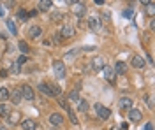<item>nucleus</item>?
Listing matches in <instances>:
<instances>
[{
    "label": "nucleus",
    "mask_w": 155,
    "mask_h": 130,
    "mask_svg": "<svg viewBox=\"0 0 155 130\" xmlns=\"http://www.w3.org/2000/svg\"><path fill=\"white\" fill-rule=\"evenodd\" d=\"M7 76V70H0V77H6Z\"/></svg>",
    "instance_id": "36"
},
{
    "label": "nucleus",
    "mask_w": 155,
    "mask_h": 130,
    "mask_svg": "<svg viewBox=\"0 0 155 130\" xmlns=\"http://www.w3.org/2000/svg\"><path fill=\"white\" fill-rule=\"evenodd\" d=\"M18 18H19L21 21H27V19H28V14H27L23 9H19V11H18Z\"/></svg>",
    "instance_id": "27"
},
{
    "label": "nucleus",
    "mask_w": 155,
    "mask_h": 130,
    "mask_svg": "<svg viewBox=\"0 0 155 130\" xmlns=\"http://www.w3.org/2000/svg\"><path fill=\"white\" fill-rule=\"evenodd\" d=\"M25 62H27V56H25V55H23V56H19V58H18V65H23Z\"/></svg>",
    "instance_id": "33"
},
{
    "label": "nucleus",
    "mask_w": 155,
    "mask_h": 130,
    "mask_svg": "<svg viewBox=\"0 0 155 130\" xmlns=\"http://www.w3.org/2000/svg\"><path fill=\"white\" fill-rule=\"evenodd\" d=\"M88 27H90L92 30H99V27H101V21H99L95 16H92V18H88Z\"/></svg>",
    "instance_id": "15"
},
{
    "label": "nucleus",
    "mask_w": 155,
    "mask_h": 130,
    "mask_svg": "<svg viewBox=\"0 0 155 130\" xmlns=\"http://www.w3.org/2000/svg\"><path fill=\"white\" fill-rule=\"evenodd\" d=\"M50 123H51V125H62V123H63V116L58 114V113H53V114L50 116Z\"/></svg>",
    "instance_id": "12"
},
{
    "label": "nucleus",
    "mask_w": 155,
    "mask_h": 130,
    "mask_svg": "<svg viewBox=\"0 0 155 130\" xmlns=\"http://www.w3.org/2000/svg\"><path fill=\"white\" fill-rule=\"evenodd\" d=\"M9 99V90L7 88H0V102H4Z\"/></svg>",
    "instance_id": "25"
},
{
    "label": "nucleus",
    "mask_w": 155,
    "mask_h": 130,
    "mask_svg": "<svg viewBox=\"0 0 155 130\" xmlns=\"http://www.w3.org/2000/svg\"><path fill=\"white\" fill-rule=\"evenodd\" d=\"M6 23H7V28H9V32H11L12 35H16V34H18V28H16V25H14V21H12V19H7Z\"/></svg>",
    "instance_id": "21"
},
{
    "label": "nucleus",
    "mask_w": 155,
    "mask_h": 130,
    "mask_svg": "<svg viewBox=\"0 0 155 130\" xmlns=\"http://www.w3.org/2000/svg\"><path fill=\"white\" fill-rule=\"evenodd\" d=\"M19 92H21V99H25V100H34L35 99V92H34V88L30 84H23Z\"/></svg>",
    "instance_id": "2"
},
{
    "label": "nucleus",
    "mask_w": 155,
    "mask_h": 130,
    "mask_svg": "<svg viewBox=\"0 0 155 130\" xmlns=\"http://www.w3.org/2000/svg\"><path fill=\"white\" fill-rule=\"evenodd\" d=\"M95 107V113H97V116L101 118V120H107L109 116H111V111L107 109L106 105H101V104H95L94 105Z\"/></svg>",
    "instance_id": "3"
},
{
    "label": "nucleus",
    "mask_w": 155,
    "mask_h": 130,
    "mask_svg": "<svg viewBox=\"0 0 155 130\" xmlns=\"http://www.w3.org/2000/svg\"><path fill=\"white\" fill-rule=\"evenodd\" d=\"M50 90H51V97H62V88L56 84H50Z\"/></svg>",
    "instance_id": "18"
},
{
    "label": "nucleus",
    "mask_w": 155,
    "mask_h": 130,
    "mask_svg": "<svg viewBox=\"0 0 155 130\" xmlns=\"http://www.w3.org/2000/svg\"><path fill=\"white\" fill-rule=\"evenodd\" d=\"M92 65H94V69H95V70H99V69H102V67H104V60H102L101 56H97V58H94Z\"/></svg>",
    "instance_id": "20"
},
{
    "label": "nucleus",
    "mask_w": 155,
    "mask_h": 130,
    "mask_svg": "<svg viewBox=\"0 0 155 130\" xmlns=\"http://www.w3.org/2000/svg\"><path fill=\"white\" fill-rule=\"evenodd\" d=\"M62 18H63V16H62L60 12H55V14L51 16V19H53V21H56V19H62Z\"/></svg>",
    "instance_id": "32"
},
{
    "label": "nucleus",
    "mask_w": 155,
    "mask_h": 130,
    "mask_svg": "<svg viewBox=\"0 0 155 130\" xmlns=\"http://www.w3.org/2000/svg\"><path fill=\"white\" fill-rule=\"evenodd\" d=\"M69 120H71V121H72L74 125H78V123H79V121H78V118H76V114H74V113H72L71 109H69Z\"/></svg>",
    "instance_id": "28"
},
{
    "label": "nucleus",
    "mask_w": 155,
    "mask_h": 130,
    "mask_svg": "<svg viewBox=\"0 0 155 130\" xmlns=\"http://www.w3.org/2000/svg\"><path fill=\"white\" fill-rule=\"evenodd\" d=\"M9 99L12 100L14 105H18L19 100H21V92H19V90H12V92H9Z\"/></svg>",
    "instance_id": "11"
},
{
    "label": "nucleus",
    "mask_w": 155,
    "mask_h": 130,
    "mask_svg": "<svg viewBox=\"0 0 155 130\" xmlns=\"http://www.w3.org/2000/svg\"><path fill=\"white\" fill-rule=\"evenodd\" d=\"M41 34H42V28H41V27H30V30H28V35H30L32 39H37Z\"/></svg>",
    "instance_id": "16"
},
{
    "label": "nucleus",
    "mask_w": 155,
    "mask_h": 130,
    "mask_svg": "<svg viewBox=\"0 0 155 130\" xmlns=\"http://www.w3.org/2000/svg\"><path fill=\"white\" fill-rule=\"evenodd\" d=\"M60 35H62V39H71L74 35V28L71 25H63L62 30H60Z\"/></svg>",
    "instance_id": "6"
},
{
    "label": "nucleus",
    "mask_w": 155,
    "mask_h": 130,
    "mask_svg": "<svg viewBox=\"0 0 155 130\" xmlns=\"http://www.w3.org/2000/svg\"><path fill=\"white\" fill-rule=\"evenodd\" d=\"M145 130H152V123H146L145 125Z\"/></svg>",
    "instance_id": "37"
},
{
    "label": "nucleus",
    "mask_w": 155,
    "mask_h": 130,
    "mask_svg": "<svg viewBox=\"0 0 155 130\" xmlns=\"http://www.w3.org/2000/svg\"><path fill=\"white\" fill-rule=\"evenodd\" d=\"M53 42H56V44H58V42H62V35L60 34H55L53 35Z\"/></svg>",
    "instance_id": "31"
},
{
    "label": "nucleus",
    "mask_w": 155,
    "mask_h": 130,
    "mask_svg": "<svg viewBox=\"0 0 155 130\" xmlns=\"http://www.w3.org/2000/svg\"><path fill=\"white\" fill-rule=\"evenodd\" d=\"M21 127H23L25 130H32V128H35V123H34V120L27 118V120H23V121H21Z\"/></svg>",
    "instance_id": "19"
},
{
    "label": "nucleus",
    "mask_w": 155,
    "mask_h": 130,
    "mask_svg": "<svg viewBox=\"0 0 155 130\" xmlns=\"http://www.w3.org/2000/svg\"><path fill=\"white\" fill-rule=\"evenodd\" d=\"M148 14H152V16L155 14V7H153V4H152V2H148Z\"/></svg>",
    "instance_id": "30"
},
{
    "label": "nucleus",
    "mask_w": 155,
    "mask_h": 130,
    "mask_svg": "<svg viewBox=\"0 0 155 130\" xmlns=\"http://www.w3.org/2000/svg\"><path fill=\"white\" fill-rule=\"evenodd\" d=\"M67 99H69V100H72V102H78V100H79V95H78V90H71V92L67 93Z\"/></svg>",
    "instance_id": "23"
},
{
    "label": "nucleus",
    "mask_w": 155,
    "mask_h": 130,
    "mask_svg": "<svg viewBox=\"0 0 155 130\" xmlns=\"http://www.w3.org/2000/svg\"><path fill=\"white\" fill-rule=\"evenodd\" d=\"M145 100H146V105L152 109V107H153V99H152V95H146V97H145Z\"/></svg>",
    "instance_id": "29"
},
{
    "label": "nucleus",
    "mask_w": 155,
    "mask_h": 130,
    "mask_svg": "<svg viewBox=\"0 0 155 130\" xmlns=\"http://www.w3.org/2000/svg\"><path fill=\"white\" fill-rule=\"evenodd\" d=\"M72 12L76 14V16H85V12H86V7L81 4V2H72Z\"/></svg>",
    "instance_id": "5"
},
{
    "label": "nucleus",
    "mask_w": 155,
    "mask_h": 130,
    "mask_svg": "<svg viewBox=\"0 0 155 130\" xmlns=\"http://www.w3.org/2000/svg\"><path fill=\"white\" fill-rule=\"evenodd\" d=\"M78 104H79V105H78V109H79L81 113H86V111H88V107H90L86 100H78Z\"/></svg>",
    "instance_id": "22"
},
{
    "label": "nucleus",
    "mask_w": 155,
    "mask_h": 130,
    "mask_svg": "<svg viewBox=\"0 0 155 130\" xmlns=\"http://www.w3.org/2000/svg\"><path fill=\"white\" fill-rule=\"evenodd\" d=\"M102 70H104V77H106L109 83H115V79H116V74H115L113 67H109V65H104V67H102Z\"/></svg>",
    "instance_id": "4"
},
{
    "label": "nucleus",
    "mask_w": 155,
    "mask_h": 130,
    "mask_svg": "<svg viewBox=\"0 0 155 130\" xmlns=\"http://www.w3.org/2000/svg\"><path fill=\"white\" fill-rule=\"evenodd\" d=\"M0 130H7V128H6V127H0Z\"/></svg>",
    "instance_id": "38"
},
{
    "label": "nucleus",
    "mask_w": 155,
    "mask_h": 130,
    "mask_svg": "<svg viewBox=\"0 0 155 130\" xmlns=\"http://www.w3.org/2000/svg\"><path fill=\"white\" fill-rule=\"evenodd\" d=\"M129 120H130L132 123H139V121L143 120L141 111H138V109H130V111H129Z\"/></svg>",
    "instance_id": "7"
},
{
    "label": "nucleus",
    "mask_w": 155,
    "mask_h": 130,
    "mask_svg": "<svg viewBox=\"0 0 155 130\" xmlns=\"http://www.w3.org/2000/svg\"><path fill=\"white\" fill-rule=\"evenodd\" d=\"M9 114H11V105H7L6 102H0V116L7 118Z\"/></svg>",
    "instance_id": "13"
},
{
    "label": "nucleus",
    "mask_w": 155,
    "mask_h": 130,
    "mask_svg": "<svg viewBox=\"0 0 155 130\" xmlns=\"http://www.w3.org/2000/svg\"><path fill=\"white\" fill-rule=\"evenodd\" d=\"M132 67L143 69V67H145V60H143V56H139V55H134V56H132Z\"/></svg>",
    "instance_id": "9"
},
{
    "label": "nucleus",
    "mask_w": 155,
    "mask_h": 130,
    "mask_svg": "<svg viewBox=\"0 0 155 130\" xmlns=\"http://www.w3.org/2000/svg\"><path fill=\"white\" fill-rule=\"evenodd\" d=\"M50 7H51V2H50V0H41V2H39V11H41V12L50 11Z\"/></svg>",
    "instance_id": "17"
},
{
    "label": "nucleus",
    "mask_w": 155,
    "mask_h": 130,
    "mask_svg": "<svg viewBox=\"0 0 155 130\" xmlns=\"http://www.w3.org/2000/svg\"><path fill=\"white\" fill-rule=\"evenodd\" d=\"M39 92L46 97H51V90H50V83H41L39 84Z\"/></svg>",
    "instance_id": "14"
},
{
    "label": "nucleus",
    "mask_w": 155,
    "mask_h": 130,
    "mask_svg": "<svg viewBox=\"0 0 155 130\" xmlns=\"http://www.w3.org/2000/svg\"><path fill=\"white\" fill-rule=\"evenodd\" d=\"M113 70H115V74H125L127 72V63L125 62H116L115 63V67H113Z\"/></svg>",
    "instance_id": "8"
},
{
    "label": "nucleus",
    "mask_w": 155,
    "mask_h": 130,
    "mask_svg": "<svg viewBox=\"0 0 155 130\" xmlns=\"http://www.w3.org/2000/svg\"><path fill=\"white\" fill-rule=\"evenodd\" d=\"M58 104H60V107H62V109L69 111V104H67V100H65L63 97H58Z\"/></svg>",
    "instance_id": "26"
},
{
    "label": "nucleus",
    "mask_w": 155,
    "mask_h": 130,
    "mask_svg": "<svg viewBox=\"0 0 155 130\" xmlns=\"http://www.w3.org/2000/svg\"><path fill=\"white\" fill-rule=\"evenodd\" d=\"M123 16H125V18H130V16H132V9H127V11H123Z\"/></svg>",
    "instance_id": "34"
},
{
    "label": "nucleus",
    "mask_w": 155,
    "mask_h": 130,
    "mask_svg": "<svg viewBox=\"0 0 155 130\" xmlns=\"http://www.w3.org/2000/svg\"><path fill=\"white\" fill-rule=\"evenodd\" d=\"M118 105L122 107V109H129V111H130V109H132V100H130L129 97H122L120 102H118Z\"/></svg>",
    "instance_id": "10"
},
{
    "label": "nucleus",
    "mask_w": 155,
    "mask_h": 130,
    "mask_svg": "<svg viewBox=\"0 0 155 130\" xmlns=\"http://www.w3.org/2000/svg\"><path fill=\"white\" fill-rule=\"evenodd\" d=\"M53 70H55V76H56L58 79H63L65 74H67V70H65V63L60 62V60H55V62H53Z\"/></svg>",
    "instance_id": "1"
},
{
    "label": "nucleus",
    "mask_w": 155,
    "mask_h": 130,
    "mask_svg": "<svg viewBox=\"0 0 155 130\" xmlns=\"http://www.w3.org/2000/svg\"><path fill=\"white\" fill-rule=\"evenodd\" d=\"M18 69H19V65H18V63H14L12 67H11V70H18Z\"/></svg>",
    "instance_id": "35"
},
{
    "label": "nucleus",
    "mask_w": 155,
    "mask_h": 130,
    "mask_svg": "<svg viewBox=\"0 0 155 130\" xmlns=\"http://www.w3.org/2000/svg\"><path fill=\"white\" fill-rule=\"evenodd\" d=\"M18 46H19V49H21V53H23V55H27V53L30 51V48H28V44H27L25 40H19V44H18Z\"/></svg>",
    "instance_id": "24"
}]
</instances>
